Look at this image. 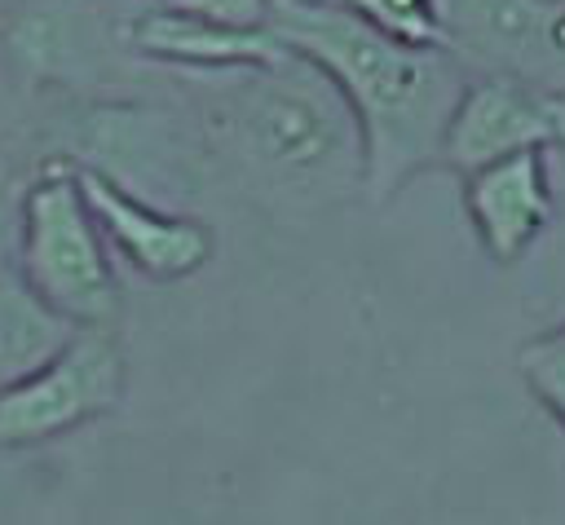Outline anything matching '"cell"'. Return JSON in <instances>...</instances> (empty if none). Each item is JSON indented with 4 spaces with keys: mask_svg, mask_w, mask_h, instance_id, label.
<instances>
[{
    "mask_svg": "<svg viewBox=\"0 0 565 525\" xmlns=\"http://www.w3.org/2000/svg\"><path fill=\"white\" fill-rule=\"evenodd\" d=\"M199 93V132L207 159L247 194L274 207H331L362 194V132L331 84L305 53L278 62L190 71Z\"/></svg>",
    "mask_w": 565,
    "mask_h": 525,
    "instance_id": "obj_1",
    "label": "cell"
},
{
    "mask_svg": "<svg viewBox=\"0 0 565 525\" xmlns=\"http://www.w3.org/2000/svg\"><path fill=\"white\" fill-rule=\"evenodd\" d=\"M278 40L318 62L362 132V199L393 203L424 168H441L446 124L468 66L441 44H406L340 0H274Z\"/></svg>",
    "mask_w": 565,
    "mask_h": 525,
    "instance_id": "obj_2",
    "label": "cell"
},
{
    "mask_svg": "<svg viewBox=\"0 0 565 525\" xmlns=\"http://www.w3.org/2000/svg\"><path fill=\"white\" fill-rule=\"evenodd\" d=\"M22 282L75 326H110L119 309L106 234L79 190L75 159L53 154L22 181L18 260Z\"/></svg>",
    "mask_w": 565,
    "mask_h": 525,
    "instance_id": "obj_3",
    "label": "cell"
},
{
    "mask_svg": "<svg viewBox=\"0 0 565 525\" xmlns=\"http://www.w3.org/2000/svg\"><path fill=\"white\" fill-rule=\"evenodd\" d=\"M66 128V159L106 172L150 203L194 194L199 172L212 163L199 124L185 128L177 110L154 101L97 97L79 106Z\"/></svg>",
    "mask_w": 565,
    "mask_h": 525,
    "instance_id": "obj_4",
    "label": "cell"
},
{
    "mask_svg": "<svg viewBox=\"0 0 565 525\" xmlns=\"http://www.w3.org/2000/svg\"><path fill=\"white\" fill-rule=\"evenodd\" d=\"M128 18L110 0H4V53L26 88H62L106 97L119 88L128 44Z\"/></svg>",
    "mask_w": 565,
    "mask_h": 525,
    "instance_id": "obj_5",
    "label": "cell"
},
{
    "mask_svg": "<svg viewBox=\"0 0 565 525\" xmlns=\"http://www.w3.org/2000/svg\"><path fill=\"white\" fill-rule=\"evenodd\" d=\"M124 401V349L110 326H75V335L31 375L0 393V450L57 441Z\"/></svg>",
    "mask_w": 565,
    "mask_h": 525,
    "instance_id": "obj_6",
    "label": "cell"
},
{
    "mask_svg": "<svg viewBox=\"0 0 565 525\" xmlns=\"http://www.w3.org/2000/svg\"><path fill=\"white\" fill-rule=\"evenodd\" d=\"M441 18L468 75L565 88V0H441Z\"/></svg>",
    "mask_w": 565,
    "mask_h": 525,
    "instance_id": "obj_7",
    "label": "cell"
},
{
    "mask_svg": "<svg viewBox=\"0 0 565 525\" xmlns=\"http://www.w3.org/2000/svg\"><path fill=\"white\" fill-rule=\"evenodd\" d=\"M547 146H565V88L512 75H468L446 124L441 163L468 172L477 163Z\"/></svg>",
    "mask_w": 565,
    "mask_h": 525,
    "instance_id": "obj_8",
    "label": "cell"
},
{
    "mask_svg": "<svg viewBox=\"0 0 565 525\" xmlns=\"http://www.w3.org/2000/svg\"><path fill=\"white\" fill-rule=\"evenodd\" d=\"M79 190L106 234V243L119 247V256L150 282H185L216 256V234L207 221L185 212H163L159 203L124 190L97 168L75 163Z\"/></svg>",
    "mask_w": 565,
    "mask_h": 525,
    "instance_id": "obj_9",
    "label": "cell"
},
{
    "mask_svg": "<svg viewBox=\"0 0 565 525\" xmlns=\"http://www.w3.org/2000/svg\"><path fill=\"white\" fill-rule=\"evenodd\" d=\"M463 212L494 265H516L552 221L543 150L503 154L463 172Z\"/></svg>",
    "mask_w": 565,
    "mask_h": 525,
    "instance_id": "obj_10",
    "label": "cell"
},
{
    "mask_svg": "<svg viewBox=\"0 0 565 525\" xmlns=\"http://www.w3.org/2000/svg\"><path fill=\"white\" fill-rule=\"evenodd\" d=\"M128 44L141 62L177 66V75L256 66V62H278L287 53L274 26H230L190 9H172L163 0L159 9H141L128 18Z\"/></svg>",
    "mask_w": 565,
    "mask_h": 525,
    "instance_id": "obj_11",
    "label": "cell"
},
{
    "mask_svg": "<svg viewBox=\"0 0 565 525\" xmlns=\"http://www.w3.org/2000/svg\"><path fill=\"white\" fill-rule=\"evenodd\" d=\"M75 335V322L53 313L18 269L0 274V393L44 366L66 340Z\"/></svg>",
    "mask_w": 565,
    "mask_h": 525,
    "instance_id": "obj_12",
    "label": "cell"
},
{
    "mask_svg": "<svg viewBox=\"0 0 565 525\" xmlns=\"http://www.w3.org/2000/svg\"><path fill=\"white\" fill-rule=\"evenodd\" d=\"M353 13H362L371 26L406 40V44H446V18H441V0H340Z\"/></svg>",
    "mask_w": 565,
    "mask_h": 525,
    "instance_id": "obj_13",
    "label": "cell"
},
{
    "mask_svg": "<svg viewBox=\"0 0 565 525\" xmlns=\"http://www.w3.org/2000/svg\"><path fill=\"white\" fill-rule=\"evenodd\" d=\"M516 366L525 375V388L547 406V415L565 428V326L552 335L530 340L516 353Z\"/></svg>",
    "mask_w": 565,
    "mask_h": 525,
    "instance_id": "obj_14",
    "label": "cell"
},
{
    "mask_svg": "<svg viewBox=\"0 0 565 525\" xmlns=\"http://www.w3.org/2000/svg\"><path fill=\"white\" fill-rule=\"evenodd\" d=\"M163 4L216 18L230 26H269V9H274V0H163Z\"/></svg>",
    "mask_w": 565,
    "mask_h": 525,
    "instance_id": "obj_15",
    "label": "cell"
},
{
    "mask_svg": "<svg viewBox=\"0 0 565 525\" xmlns=\"http://www.w3.org/2000/svg\"><path fill=\"white\" fill-rule=\"evenodd\" d=\"M18 216H22V176H13L0 159V274L18 260Z\"/></svg>",
    "mask_w": 565,
    "mask_h": 525,
    "instance_id": "obj_16",
    "label": "cell"
},
{
    "mask_svg": "<svg viewBox=\"0 0 565 525\" xmlns=\"http://www.w3.org/2000/svg\"><path fill=\"white\" fill-rule=\"evenodd\" d=\"M0 4H4V0H0Z\"/></svg>",
    "mask_w": 565,
    "mask_h": 525,
    "instance_id": "obj_17",
    "label": "cell"
}]
</instances>
